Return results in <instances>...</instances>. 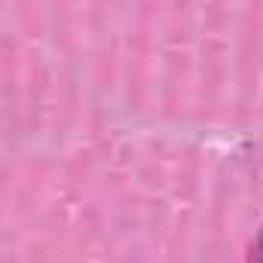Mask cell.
<instances>
[{"label": "cell", "mask_w": 263, "mask_h": 263, "mask_svg": "<svg viewBox=\"0 0 263 263\" xmlns=\"http://www.w3.org/2000/svg\"><path fill=\"white\" fill-rule=\"evenodd\" d=\"M248 263H263V227H260V233L254 236V242H251V251H248Z\"/></svg>", "instance_id": "1"}]
</instances>
